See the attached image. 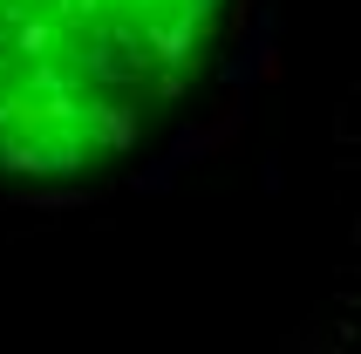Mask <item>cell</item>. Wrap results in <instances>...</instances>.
<instances>
[{
    "label": "cell",
    "instance_id": "cell-1",
    "mask_svg": "<svg viewBox=\"0 0 361 354\" xmlns=\"http://www.w3.org/2000/svg\"><path fill=\"white\" fill-rule=\"evenodd\" d=\"M273 0H0V177H171L245 102Z\"/></svg>",
    "mask_w": 361,
    "mask_h": 354
}]
</instances>
